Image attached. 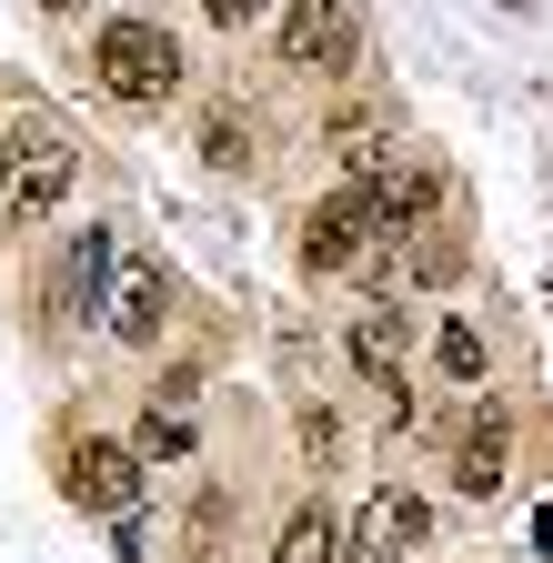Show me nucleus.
I'll list each match as a JSON object with an SVG mask.
<instances>
[{
	"label": "nucleus",
	"mask_w": 553,
	"mask_h": 563,
	"mask_svg": "<svg viewBox=\"0 0 553 563\" xmlns=\"http://www.w3.org/2000/svg\"><path fill=\"white\" fill-rule=\"evenodd\" d=\"M91 70H101L121 101H162V91L181 81V51H172V31H162V21H111V31H101V51H91Z\"/></svg>",
	"instance_id": "f257e3e1"
},
{
	"label": "nucleus",
	"mask_w": 553,
	"mask_h": 563,
	"mask_svg": "<svg viewBox=\"0 0 553 563\" xmlns=\"http://www.w3.org/2000/svg\"><path fill=\"white\" fill-rule=\"evenodd\" d=\"M60 201H71V152H60V141H31V152H11V181H0V222L31 232V222H51Z\"/></svg>",
	"instance_id": "f03ea898"
},
{
	"label": "nucleus",
	"mask_w": 553,
	"mask_h": 563,
	"mask_svg": "<svg viewBox=\"0 0 553 563\" xmlns=\"http://www.w3.org/2000/svg\"><path fill=\"white\" fill-rule=\"evenodd\" d=\"M60 483H71V504H81V514H111V523H121V514H142V463H131V443H81Z\"/></svg>",
	"instance_id": "7ed1b4c3"
},
{
	"label": "nucleus",
	"mask_w": 553,
	"mask_h": 563,
	"mask_svg": "<svg viewBox=\"0 0 553 563\" xmlns=\"http://www.w3.org/2000/svg\"><path fill=\"white\" fill-rule=\"evenodd\" d=\"M322 152L342 162V181L363 191V181H373V172H383V162L402 152V131H392V111H383V101H353V111H332V131H322Z\"/></svg>",
	"instance_id": "20e7f679"
},
{
	"label": "nucleus",
	"mask_w": 553,
	"mask_h": 563,
	"mask_svg": "<svg viewBox=\"0 0 553 563\" xmlns=\"http://www.w3.org/2000/svg\"><path fill=\"white\" fill-rule=\"evenodd\" d=\"M423 533V504H412L402 483H383L373 504H363V523L342 533V563H402V543Z\"/></svg>",
	"instance_id": "39448f33"
},
{
	"label": "nucleus",
	"mask_w": 553,
	"mask_h": 563,
	"mask_svg": "<svg viewBox=\"0 0 553 563\" xmlns=\"http://www.w3.org/2000/svg\"><path fill=\"white\" fill-rule=\"evenodd\" d=\"M162 312H172L162 262H121V282H111V332L121 342H162Z\"/></svg>",
	"instance_id": "423d86ee"
},
{
	"label": "nucleus",
	"mask_w": 553,
	"mask_h": 563,
	"mask_svg": "<svg viewBox=\"0 0 553 563\" xmlns=\"http://www.w3.org/2000/svg\"><path fill=\"white\" fill-rule=\"evenodd\" d=\"M363 232H373L363 201L342 191V201H322L312 222H302V262H312V272H353V262H363Z\"/></svg>",
	"instance_id": "0eeeda50"
},
{
	"label": "nucleus",
	"mask_w": 553,
	"mask_h": 563,
	"mask_svg": "<svg viewBox=\"0 0 553 563\" xmlns=\"http://www.w3.org/2000/svg\"><path fill=\"white\" fill-rule=\"evenodd\" d=\"M342 41H353V11H342V0H292V21H283V60L292 70L342 60Z\"/></svg>",
	"instance_id": "6e6552de"
},
{
	"label": "nucleus",
	"mask_w": 553,
	"mask_h": 563,
	"mask_svg": "<svg viewBox=\"0 0 553 563\" xmlns=\"http://www.w3.org/2000/svg\"><path fill=\"white\" fill-rule=\"evenodd\" d=\"M504 453H513V433H504V412H473V433H463V453H453V483L473 493H504Z\"/></svg>",
	"instance_id": "1a4fd4ad"
},
{
	"label": "nucleus",
	"mask_w": 553,
	"mask_h": 563,
	"mask_svg": "<svg viewBox=\"0 0 553 563\" xmlns=\"http://www.w3.org/2000/svg\"><path fill=\"white\" fill-rule=\"evenodd\" d=\"M402 342H412L402 312H363V322H353V363H363L373 383H402Z\"/></svg>",
	"instance_id": "9d476101"
},
{
	"label": "nucleus",
	"mask_w": 553,
	"mask_h": 563,
	"mask_svg": "<svg viewBox=\"0 0 553 563\" xmlns=\"http://www.w3.org/2000/svg\"><path fill=\"white\" fill-rule=\"evenodd\" d=\"M101 272H111V232H81L71 242V272H60V302H71V312H101Z\"/></svg>",
	"instance_id": "9b49d317"
},
{
	"label": "nucleus",
	"mask_w": 553,
	"mask_h": 563,
	"mask_svg": "<svg viewBox=\"0 0 553 563\" xmlns=\"http://www.w3.org/2000/svg\"><path fill=\"white\" fill-rule=\"evenodd\" d=\"M342 553V523L322 514V504H302L292 523H283V553H272V563H332Z\"/></svg>",
	"instance_id": "f8f14e48"
},
{
	"label": "nucleus",
	"mask_w": 553,
	"mask_h": 563,
	"mask_svg": "<svg viewBox=\"0 0 553 563\" xmlns=\"http://www.w3.org/2000/svg\"><path fill=\"white\" fill-rule=\"evenodd\" d=\"M181 453H191V422L152 402V412H142V443H131V463H181Z\"/></svg>",
	"instance_id": "ddd939ff"
},
{
	"label": "nucleus",
	"mask_w": 553,
	"mask_h": 563,
	"mask_svg": "<svg viewBox=\"0 0 553 563\" xmlns=\"http://www.w3.org/2000/svg\"><path fill=\"white\" fill-rule=\"evenodd\" d=\"M201 162H212V172H242V162H252V131H242L232 111H212V121H201Z\"/></svg>",
	"instance_id": "4468645a"
},
{
	"label": "nucleus",
	"mask_w": 553,
	"mask_h": 563,
	"mask_svg": "<svg viewBox=\"0 0 553 563\" xmlns=\"http://www.w3.org/2000/svg\"><path fill=\"white\" fill-rule=\"evenodd\" d=\"M402 272H412V282H453V272H463V242H453V232H423Z\"/></svg>",
	"instance_id": "2eb2a0df"
},
{
	"label": "nucleus",
	"mask_w": 553,
	"mask_h": 563,
	"mask_svg": "<svg viewBox=\"0 0 553 563\" xmlns=\"http://www.w3.org/2000/svg\"><path fill=\"white\" fill-rule=\"evenodd\" d=\"M443 373H453V383L483 373V332H473V322H443Z\"/></svg>",
	"instance_id": "dca6fc26"
},
{
	"label": "nucleus",
	"mask_w": 553,
	"mask_h": 563,
	"mask_svg": "<svg viewBox=\"0 0 553 563\" xmlns=\"http://www.w3.org/2000/svg\"><path fill=\"white\" fill-rule=\"evenodd\" d=\"M201 11H212V21H222V31H242V21H252V11H262V0H201Z\"/></svg>",
	"instance_id": "f3484780"
},
{
	"label": "nucleus",
	"mask_w": 553,
	"mask_h": 563,
	"mask_svg": "<svg viewBox=\"0 0 553 563\" xmlns=\"http://www.w3.org/2000/svg\"><path fill=\"white\" fill-rule=\"evenodd\" d=\"M533 543H543V553H553V504H543V514H533Z\"/></svg>",
	"instance_id": "a211bd4d"
},
{
	"label": "nucleus",
	"mask_w": 553,
	"mask_h": 563,
	"mask_svg": "<svg viewBox=\"0 0 553 563\" xmlns=\"http://www.w3.org/2000/svg\"><path fill=\"white\" fill-rule=\"evenodd\" d=\"M0 181H11V152H0Z\"/></svg>",
	"instance_id": "6ab92c4d"
},
{
	"label": "nucleus",
	"mask_w": 553,
	"mask_h": 563,
	"mask_svg": "<svg viewBox=\"0 0 553 563\" xmlns=\"http://www.w3.org/2000/svg\"><path fill=\"white\" fill-rule=\"evenodd\" d=\"M51 11H60V0H51Z\"/></svg>",
	"instance_id": "aec40b11"
}]
</instances>
